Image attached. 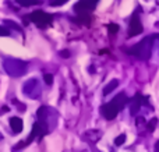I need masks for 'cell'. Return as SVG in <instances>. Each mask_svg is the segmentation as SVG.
Segmentation results:
<instances>
[{
  "label": "cell",
  "instance_id": "cell-1",
  "mask_svg": "<svg viewBox=\"0 0 159 152\" xmlns=\"http://www.w3.org/2000/svg\"><path fill=\"white\" fill-rule=\"evenodd\" d=\"M127 101L129 99H127L126 94H124V92H120V94L116 95V98H113L109 103H106V105L102 106L101 108L102 114H103L107 120L115 119V117L119 114V112L124 108V105L127 103Z\"/></svg>",
  "mask_w": 159,
  "mask_h": 152
},
{
  "label": "cell",
  "instance_id": "cell-2",
  "mask_svg": "<svg viewBox=\"0 0 159 152\" xmlns=\"http://www.w3.org/2000/svg\"><path fill=\"white\" fill-rule=\"evenodd\" d=\"M154 39L155 36H147L144 38L140 43H137L135 46L130 47V49H123L124 52L130 53V55L135 56L137 59L140 60H148L151 57V53H152V43H154Z\"/></svg>",
  "mask_w": 159,
  "mask_h": 152
},
{
  "label": "cell",
  "instance_id": "cell-3",
  "mask_svg": "<svg viewBox=\"0 0 159 152\" xmlns=\"http://www.w3.org/2000/svg\"><path fill=\"white\" fill-rule=\"evenodd\" d=\"M30 20L39 28H46L52 24L53 17L50 14L45 13V11H34L32 14H30Z\"/></svg>",
  "mask_w": 159,
  "mask_h": 152
},
{
  "label": "cell",
  "instance_id": "cell-4",
  "mask_svg": "<svg viewBox=\"0 0 159 152\" xmlns=\"http://www.w3.org/2000/svg\"><path fill=\"white\" fill-rule=\"evenodd\" d=\"M144 27L141 24V20L138 17V13H134L131 16V20H130V27H129V38H133L135 35H140L143 34Z\"/></svg>",
  "mask_w": 159,
  "mask_h": 152
},
{
  "label": "cell",
  "instance_id": "cell-5",
  "mask_svg": "<svg viewBox=\"0 0 159 152\" xmlns=\"http://www.w3.org/2000/svg\"><path fill=\"white\" fill-rule=\"evenodd\" d=\"M4 69H6V71H7V74H10L11 77H14V70L16 69H18L20 71L24 74L25 73V63H22V61H20V60H6L4 61Z\"/></svg>",
  "mask_w": 159,
  "mask_h": 152
},
{
  "label": "cell",
  "instance_id": "cell-6",
  "mask_svg": "<svg viewBox=\"0 0 159 152\" xmlns=\"http://www.w3.org/2000/svg\"><path fill=\"white\" fill-rule=\"evenodd\" d=\"M96 4H98V0H80L77 4L74 6V10L78 14H84L93 10L96 7Z\"/></svg>",
  "mask_w": 159,
  "mask_h": 152
},
{
  "label": "cell",
  "instance_id": "cell-7",
  "mask_svg": "<svg viewBox=\"0 0 159 152\" xmlns=\"http://www.w3.org/2000/svg\"><path fill=\"white\" fill-rule=\"evenodd\" d=\"M147 101H148L147 96H143L141 94H135V96L133 98V101H131V105H130V112H131L133 116L137 114V112L140 110V108L143 105H148Z\"/></svg>",
  "mask_w": 159,
  "mask_h": 152
},
{
  "label": "cell",
  "instance_id": "cell-8",
  "mask_svg": "<svg viewBox=\"0 0 159 152\" xmlns=\"http://www.w3.org/2000/svg\"><path fill=\"white\" fill-rule=\"evenodd\" d=\"M10 127L14 133H21L22 131V120L20 117H11L10 119Z\"/></svg>",
  "mask_w": 159,
  "mask_h": 152
},
{
  "label": "cell",
  "instance_id": "cell-9",
  "mask_svg": "<svg viewBox=\"0 0 159 152\" xmlns=\"http://www.w3.org/2000/svg\"><path fill=\"white\" fill-rule=\"evenodd\" d=\"M117 85H119V81H117V80H112V81H110V83L103 88V95H109L110 92L113 91V89L117 88Z\"/></svg>",
  "mask_w": 159,
  "mask_h": 152
},
{
  "label": "cell",
  "instance_id": "cell-10",
  "mask_svg": "<svg viewBox=\"0 0 159 152\" xmlns=\"http://www.w3.org/2000/svg\"><path fill=\"white\" fill-rule=\"evenodd\" d=\"M20 6L22 7H30V6H36V4H41V0H17Z\"/></svg>",
  "mask_w": 159,
  "mask_h": 152
},
{
  "label": "cell",
  "instance_id": "cell-11",
  "mask_svg": "<svg viewBox=\"0 0 159 152\" xmlns=\"http://www.w3.org/2000/svg\"><path fill=\"white\" fill-rule=\"evenodd\" d=\"M124 141H126V134H120V136L115 140V145L116 147H120V145L124 144Z\"/></svg>",
  "mask_w": 159,
  "mask_h": 152
},
{
  "label": "cell",
  "instance_id": "cell-12",
  "mask_svg": "<svg viewBox=\"0 0 159 152\" xmlns=\"http://www.w3.org/2000/svg\"><path fill=\"white\" fill-rule=\"evenodd\" d=\"M107 29H109L110 35H115V34H117V31H119V25L117 24H109L107 25Z\"/></svg>",
  "mask_w": 159,
  "mask_h": 152
},
{
  "label": "cell",
  "instance_id": "cell-13",
  "mask_svg": "<svg viewBox=\"0 0 159 152\" xmlns=\"http://www.w3.org/2000/svg\"><path fill=\"white\" fill-rule=\"evenodd\" d=\"M69 0H50L49 4L52 6V7H57V6H63L64 3H67Z\"/></svg>",
  "mask_w": 159,
  "mask_h": 152
},
{
  "label": "cell",
  "instance_id": "cell-14",
  "mask_svg": "<svg viewBox=\"0 0 159 152\" xmlns=\"http://www.w3.org/2000/svg\"><path fill=\"white\" fill-rule=\"evenodd\" d=\"M157 122H158L157 119H152L151 122H148V126H147V128H148L149 131H154L155 127H157Z\"/></svg>",
  "mask_w": 159,
  "mask_h": 152
},
{
  "label": "cell",
  "instance_id": "cell-15",
  "mask_svg": "<svg viewBox=\"0 0 159 152\" xmlns=\"http://www.w3.org/2000/svg\"><path fill=\"white\" fill-rule=\"evenodd\" d=\"M43 80H45V83H46L48 85H52V84H53V75L52 74H45L43 75Z\"/></svg>",
  "mask_w": 159,
  "mask_h": 152
},
{
  "label": "cell",
  "instance_id": "cell-16",
  "mask_svg": "<svg viewBox=\"0 0 159 152\" xmlns=\"http://www.w3.org/2000/svg\"><path fill=\"white\" fill-rule=\"evenodd\" d=\"M10 35V31H7L6 28L0 27V36H8Z\"/></svg>",
  "mask_w": 159,
  "mask_h": 152
},
{
  "label": "cell",
  "instance_id": "cell-17",
  "mask_svg": "<svg viewBox=\"0 0 159 152\" xmlns=\"http://www.w3.org/2000/svg\"><path fill=\"white\" fill-rule=\"evenodd\" d=\"M7 22V25H10V27H13L14 29H18V31H21V27H18V25H16L14 24V21H6Z\"/></svg>",
  "mask_w": 159,
  "mask_h": 152
},
{
  "label": "cell",
  "instance_id": "cell-18",
  "mask_svg": "<svg viewBox=\"0 0 159 152\" xmlns=\"http://www.w3.org/2000/svg\"><path fill=\"white\" fill-rule=\"evenodd\" d=\"M60 56H61V57H64V59H67V57H70V52H69V50H61Z\"/></svg>",
  "mask_w": 159,
  "mask_h": 152
},
{
  "label": "cell",
  "instance_id": "cell-19",
  "mask_svg": "<svg viewBox=\"0 0 159 152\" xmlns=\"http://www.w3.org/2000/svg\"><path fill=\"white\" fill-rule=\"evenodd\" d=\"M135 122H137V124H141V123H145V119H144V117H137V120H135Z\"/></svg>",
  "mask_w": 159,
  "mask_h": 152
},
{
  "label": "cell",
  "instance_id": "cell-20",
  "mask_svg": "<svg viewBox=\"0 0 159 152\" xmlns=\"http://www.w3.org/2000/svg\"><path fill=\"white\" fill-rule=\"evenodd\" d=\"M155 151H159V141L157 142V147H155Z\"/></svg>",
  "mask_w": 159,
  "mask_h": 152
},
{
  "label": "cell",
  "instance_id": "cell-21",
  "mask_svg": "<svg viewBox=\"0 0 159 152\" xmlns=\"http://www.w3.org/2000/svg\"><path fill=\"white\" fill-rule=\"evenodd\" d=\"M154 36H155V38H158V39H159V34H157V35H154Z\"/></svg>",
  "mask_w": 159,
  "mask_h": 152
}]
</instances>
